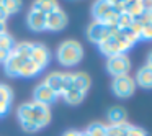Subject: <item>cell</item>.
Segmentation results:
<instances>
[{"mask_svg": "<svg viewBox=\"0 0 152 136\" xmlns=\"http://www.w3.org/2000/svg\"><path fill=\"white\" fill-rule=\"evenodd\" d=\"M31 48H33V43H18V44H15L12 53H15L17 56L23 57V59H30Z\"/></svg>", "mask_w": 152, "mask_h": 136, "instance_id": "23", "label": "cell"}, {"mask_svg": "<svg viewBox=\"0 0 152 136\" xmlns=\"http://www.w3.org/2000/svg\"><path fill=\"white\" fill-rule=\"evenodd\" d=\"M111 33L113 31L110 30L103 21H95L93 20L92 23L88 25V28H87V38H88V41H92V43H95V44L103 43Z\"/></svg>", "mask_w": 152, "mask_h": 136, "instance_id": "5", "label": "cell"}, {"mask_svg": "<svg viewBox=\"0 0 152 136\" xmlns=\"http://www.w3.org/2000/svg\"><path fill=\"white\" fill-rule=\"evenodd\" d=\"M70 89H72V74H62V92H61V95H64Z\"/></svg>", "mask_w": 152, "mask_h": 136, "instance_id": "30", "label": "cell"}, {"mask_svg": "<svg viewBox=\"0 0 152 136\" xmlns=\"http://www.w3.org/2000/svg\"><path fill=\"white\" fill-rule=\"evenodd\" d=\"M82 56H83V49L79 41L67 40L64 43H61L59 48H57V61L64 67L77 66L82 61Z\"/></svg>", "mask_w": 152, "mask_h": 136, "instance_id": "1", "label": "cell"}, {"mask_svg": "<svg viewBox=\"0 0 152 136\" xmlns=\"http://www.w3.org/2000/svg\"><path fill=\"white\" fill-rule=\"evenodd\" d=\"M126 136H147V133H145L142 128H139V126H132V125H129Z\"/></svg>", "mask_w": 152, "mask_h": 136, "instance_id": "32", "label": "cell"}, {"mask_svg": "<svg viewBox=\"0 0 152 136\" xmlns=\"http://www.w3.org/2000/svg\"><path fill=\"white\" fill-rule=\"evenodd\" d=\"M8 18V15H7V12H5V8H4V5H2V2H0V21H5Z\"/></svg>", "mask_w": 152, "mask_h": 136, "instance_id": "34", "label": "cell"}, {"mask_svg": "<svg viewBox=\"0 0 152 136\" xmlns=\"http://www.w3.org/2000/svg\"><path fill=\"white\" fill-rule=\"evenodd\" d=\"M12 51H7V49H0V64H4L7 61V57L10 56Z\"/></svg>", "mask_w": 152, "mask_h": 136, "instance_id": "33", "label": "cell"}, {"mask_svg": "<svg viewBox=\"0 0 152 136\" xmlns=\"http://www.w3.org/2000/svg\"><path fill=\"white\" fill-rule=\"evenodd\" d=\"M106 69L113 77H119V76H128L129 69H131V61L126 54H116V56L108 57L106 62Z\"/></svg>", "mask_w": 152, "mask_h": 136, "instance_id": "4", "label": "cell"}, {"mask_svg": "<svg viewBox=\"0 0 152 136\" xmlns=\"http://www.w3.org/2000/svg\"><path fill=\"white\" fill-rule=\"evenodd\" d=\"M43 84H46L51 90H54L57 95H61V92H62V72H51V74H48V77L44 79Z\"/></svg>", "mask_w": 152, "mask_h": 136, "instance_id": "17", "label": "cell"}, {"mask_svg": "<svg viewBox=\"0 0 152 136\" xmlns=\"http://www.w3.org/2000/svg\"><path fill=\"white\" fill-rule=\"evenodd\" d=\"M15 48V40L10 33H4L0 35V49H7L12 51Z\"/></svg>", "mask_w": 152, "mask_h": 136, "instance_id": "27", "label": "cell"}, {"mask_svg": "<svg viewBox=\"0 0 152 136\" xmlns=\"http://www.w3.org/2000/svg\"><path fill=\"white\" fill-rule=\"evenodd\" d=\"M7 33V25H5V21H0V35Z\"/></svg>", "mask_w": 152, "mask_h": 136, "instance_id": "36", "label": "cell"}, {"mask_svg": "<svg viewBox=\"0 0 152 136\" xmlns=\"http://www.w3.org/2000/svg\"><path fill=\"white\" fill-rule=\"evenodd\" d=\"M145 66L152 67V49H151V53L147 54V64H145Z\"/></svg>", "mask_w": 152, "mask_h": 136, "instance_id": "37", "label": "cell"}, {"mask_svg": "<svg viewBox=\"0 0 152 136\" xmlns=\"http://www.w3.org/2000/svg\"><path fill=\"white\" fill-rule=\"evenodd\" d=\"M30 59L33 61V62H36L38 66L41 67V69H44V67L49 64V61H51V53H49V49H48L44 44H41V43H33Z\"/></svg>", "mask_w": 152, "mask_h": 136, "instance_id": "8", "label": "cell"}, {"mask_svg": "<svg viewBox=\"0 0 152 136\" xmlns=\"http://www.w3.org/2000/svg\"><path fill=\"white\" fill-rule=\"evenodd\" d=\"M136 84L144 89H152V67L142 66L136 74Z\"/></svg>", "mask_w": 152, "mask_h": 136, "instance_id": "16", "label": "cell"}, {"mask_svg": "<svg viewBox=\"0 0 152 136\" xmlns=\"http://www.w3.org/2000/svg\"><path fill=\"white\" fill-rule=\"evenodd\" d=\"M31 120L39 126V129L44 128V126L51 121L49 107L41 105V103H36V102H31Z\"/></svg>", "mask_w": 152, "mask_h": 136, "instance_id": "7", "label": "cell"}, {"mask_svg": "<svg viewBox=\"0 0 152 136\" xmlns=\"http://www.w3.org/2000/svg\"><path fill=\"white\" fill-rule=\"evenodd\" d=\"M131 44L124 40V36L121 35L119 30H115L103 43L98 44V49L102 54H105L106 57L116 56V54H126V51L131 49Z\"/></svg>", "mask_w": 152, "mask_h": 136, "instance_id": "2", "label": "cell"}, {"mask_svg": "<svg viewBox=\"0 0 152 136\" xmlns=\"http://www.w3.org/2000/svg\"><path fill=\"white\" fill-rule=\"evenodd\" d=\"M79 136H88V135H87V131H79Z\"/></svg>", "mask_w": 152, "mask_h": 136, "instance_id": "38", "label": "cell"}, {"mask_svg": "<svg viewBox=\"0 0 152 136\" xmlns=\"http://www.w3.org/2000/svg\"><path fill=\"white\" fill-rule=\"evenodd\" d=\"M17 115H18V120H20V121H23V120H31V102L21 103L17 110Z\"/></svg>", "mask_w": 152, "mask_h": 136, "instance_id": "25", "label": "cell"}, {"mask_svg": "<svg viewBox=\"0 0 152 136\" xmlns=\"http://www.w3.org/2000/svg\"><path fill=\"white\" fill-rule=\"evenodd\" d=\"M41 67L38 66L36 62H33L31 59H26L23 62V66H21L20 72H18V77H25V79H30V77H34L38 76V74L41 72Z\"/></svg>", "mask_w": 152, "mask_h": 136, "instance_id": "18", "label": "cell"}, {"mask_svg": "<svg viewBox=\"0 0 152 136\" xmlns=\"http://www.w3.org/2000/svg\"><path fill=\"white\" fill-rule=\"evenodd\" d=\"M12 102H13V92L8 85L0 84V115H5V113L10 110Z\"/></svg>", "mask_w": 152, "mask_h": 136, "instance_id": "12", "label": "cell"}, {"mask_svg": "<svg viewBox=\"0 0 152 136\" xmlns=\"http://www.w3.org/2000/svg\"><path fill=\"white\" fill-rule=\"evenodd\" d=\"M33 97H34L33 102L49 107L51 103L56 102L57 97H59V95H57V93L54 92V90H51L49 87L46 85V84H39V85L34 87V90H33Z\"/></svg>", "mask_w": 152, "mask_h": 136, "instance_id": "6", "label": "cell"}, {"mask_svg": "<svg viewBox=\"0 0 152 136\" xmlns=\"http://www.w3.org/2000/svg\"><path fill=\"white\" fill-rule=\"evenodd\" d=\"M20 125H21V128H23L26 133H36V131H39V126H38L33 120H23V121H20Z\"/></svg>", "mask_w": 152, "mask_h": 136, "instance_id": "29", "label": "cell"}, {"mask_svg": "<svg viewBox=\"0 0 152 136\" xmlns=\"http://www.w3.org/2000/svg\"><path fill=\"white\" fill-rule=\"evenodd\" d=\"M25 61L26 59L17 56L15 53H10V56H8L7 61L4 62L5 74H7L8 77H18V72H20V69H21V66H23Z\"/></svg>", "mask_w": 152, "mask_h": 136, "instance_id": "10", "label": "cell"}, {"mask_svg": "<svg viewBox=\"0 0 152 136\" xmlns=\"http://www.w3.org/2000/svg\"><path fill=\"white\" fill-rule=\"evenodd\" d=\"M139 40L152 41V23H151V25H142V31H141V36H139Z\"/></svg>", "mask_w": 152, "mask_h": 136, "instance_id": "31", "label": "cell"}, {"mask_svg": "<svg viewBox=\"0 0 152 136\" xmlns=\"http://www.w3.org/2000/svg\"><path fill=\"white\" fill-rule=\"evenodd\" d=\"M85 131L88 136H106V125L95 121V123H92V125H88V128H87Z\"/></svg>", "mask_w": 152, "mask_h": 136, "instance_id": "24", "label": "cell"}, {"mask_svg": "<svg viewBox=\"0 0 152 136\" xmlns=\"http://www.w3.org/2000/svg\"><path fill=\"white\" fill-rule=\"evenodd\" d=\"M90 84H92V80H90L88 74H85V72L72 74V89L79 90L82 93H87V90L90 89Z\"/></svg>", "mask_w": 152, "mask_h": 136, "instance_id": "13", "label": "cell"}, {"mask_svg": "<svg viewBox=\"0 0 152 136\" xmlns=\"http://www.w3.org/2000/svg\"><path fill=\"white\" fill-rule=\"evenodd\" d=\"M129 128V123H118V125H108L106 126V136H126Z\"/></svg>", "mask_w": 152, "mask_h": 136, "instance_id": "21", "label": "cell"}, {"mask_svg": "<svg viewBox=\"0 0 152 136\" xmlns=\"http://www.w3.org/2000/svg\"><path fill=\"white\" fill-rule=\"evenodd\" d=\"M2 5H4V8H5L8 17H10V15H15L17 12H20V8H21V2H17V0H5V2H2Z\"/></svg>", "mask_w": 152, "mask_h": 136, "instance_id": "26", "label": "cell"}, {"mask_svg": "<svg viewBox=\"0 0 152 136\" xmlns=\"http://www.w3.org/2000/svg\"><path fill=\"white\" fill-rule=\"evenodd\" d=\"M0 116H2V115H0Z\"/></svg>", "mask_w": 152, "mask_h": 136, "instance_id": "40", "label": "cell"}, {"mask_svg": "<svg viewBox=\"0 0 152 136\" xmlns=\"http://www.w3.org/2000/svg\"><path fill=\"white\" fill-rule=\"evenodd\" d=\"M66 25H67V15L61 8H57V10L51 12L49 15H46V30L61 31L66 28Z\"/></svg>", "mask_w": 152, "mask_h": 136, "instance_id": "9", "label": "cell"}, {"mask_svg": "<svg viewBox=\"0 0 152 136\" xmlns=\"http://www.w3.org/2000/svg\"><path fill=\"white\" fill-rule=\"evenodd\" d=\"M62 136H79V131H75V129H69V131H66Z\"/></svg>", "mask_w": 152, "mask_h": 136, "instance_id": "35", "label": "cell"}, {"mask_svg": "<svg viewBox=\"0 0 152 136\" xmlns=\"http://www.w3.org/2000/svg\"><path fill=\"white\" fill-rule=\"evenodd\" d=\"M111 90L116 97L119 99H128L134 93L136 90V82L132 77L129 76H119V77H115L111 82Z\"/></svg>", "mask_w": 152, "mask_h": 136, "instance_id": "3", "label": "cell"}, {"mask_svg": "<svg viewBox=\"0 0 152 136\" xmlns=\"http://www.w3.org/2000/svg\"><path fill=\"white\" fill-rule=\"evenodd\" d=\"M57 8H59L57 2H53V0H38L33 4V10L39 12L43 15H49L51 12L57 10Z\"/></svg>", "mask_w": 152, "mask_h": 136, "instance_id": "20", "label": "cell"}, {"mask_svg": "<svg viewBox=\"0 0 152 136\" xmlns=\"http://www.w3.org/2000/svg\"><path fill=\"white\" fill-rule=\"evenodd\" d=\"M124 12L128 15H131L134 20H139V18H142L145 15L142 0H131V2H124Z\"/></svg>", "mask_w": 152, "mask_h": 136, "instance_id": "15", "label": "cell"}, {"mask_svg": "<svg viewBox=\"0 0 152 136\" xmlns=\"http://www.w3.org/2000/svg\"><path fill=\"white\" fill-rule=\"evenodd\" d=\"M147 15H149V18H151V21H152V8H151V10L147 12Z\"/></svg>", "mask_w": 152, "mask_h": 136, "instance_id": "39", "label": "cell"}, {"mask_svg": "<svg viewBox=\"0 0 152 136\" xmlns=\"http://www.w3.org/2000/svg\"><path fill=\"white\" fill-rule=\"evenodd\" d=\"M132 21H134V18L131 17V15H128L124 12V13H121L118 17V30H124V28H129L132 25Z\"/></svg>", "mask_w": 152, "mask_h": 136, "instance_id": "28", "label": "cell"}, {"mask_svg": "<svg viewBox=\"0 0 152 136\" xmlns=\"http://www.w3.org/2000/svg\"><path fill=\"white\" fill-rule=\"evenodd\" d=\"M62 97L66 99V102L69 103V105H79V103H82V100L85 99V93L79 92V90H75V89H70V90H67Z\"/></svg>", "mask_w": 152, "mask_h": 136, "instance_id": "22", "label": "cell"}, {"mask_svg": "<svg viewBox=\"0 0 152 136\" xmlns=\"http://www.w3.org/2000/svg\"><path fill=\"white\" fill-rule=\"evenodd\" d=\"M26 23H28V26H30V30L43 31V30H46V15H43V13H39V12L31 8L30 13H28Z\"/></svg>", "mask_w": 152, "mask_h": 136, "instance_id": "11", "label": "cell"}, {"mask_svg": "<svg viewBox=\"0 0 152 136\" xmlns=\"http://www.w3.org/2000/svg\"><path fill=\"white\" fill-rule=\"evenodd\" d=\"M111 12V5H110L108 0H98L95 2L92 7V15L95 21H103V18Z\"/></svg>", "mask_w": 152, "mask_h": 136, "instance_id": "14", "label": "cell"}, {"mask_svg": "<svg viewBox=\"0 0 152 136\" xmlns=\"http://www.w3.org/2000/svg\"><path fill=\"white\" fill-rule=\"evenodd\" d=\"M126 110L123 107H113L108 110V121L110 125H118V123H126Z\"/></svg>", "mask_w": 152, "mask_h": 136, "instance_id": "19", "label": "cell"}]
</instances>
